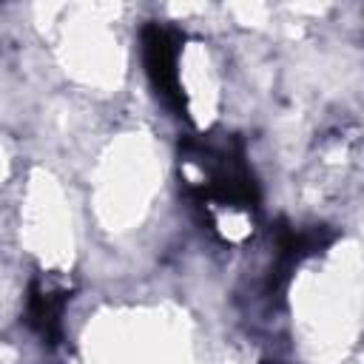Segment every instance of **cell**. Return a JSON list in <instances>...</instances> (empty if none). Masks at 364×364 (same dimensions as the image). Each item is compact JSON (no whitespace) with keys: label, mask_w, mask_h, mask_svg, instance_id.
I'll return each instance as SVG.
<instances>
[{"label":"cell","mask_w":364,"mask_h":364,"mask_svg":"<svg viewBox=\"0 0 364 364\" xmlns=\"http://www.w3.org/2000/svg\"><path fill=\"white\" fill-rule=\"evenodd\" d=\"M142 63H145V74L156 91V97L173 108L179 117L188 114V100L182 91V80H179V48H182V34L176 28L159 26V23H148L142 26Z\"/></svg>","instance_id":"6da1fadb"},{"label":"cell","mask_w":364,"mask_h":364,"mask_svg":"<svg viewBox=\"0 0 364 364\" xmlns=\"http://www.w3.org/2000/svg\"><path fill=\"white\" fill-rule=\"evenodd\" d=\"M336 239V233L327 225H313L307 230H296L287 222H279L273 230V242H276V256H273V267H270V279H267V290L270 293H282L284 284L290 282V273L313 253L330 247Z\"/></svg>","instance_id":"7a4b0ae2"},{"label":"cell","mask_w":364,"mask_h":364,"mask_svg":"<svg viewBox=\"0 0 364 364\" xmlns=\"http://www.w3.org/2000/svg\"><path fill=\"white\" fill-rule=\"evenodd\" d=\"M68 304L65 290H43L40 282L28 284L26 301V321L43 338V344L57 347L63 341V310Z\"/></svg>","instance_id":"3957f363"}]
</instances>
